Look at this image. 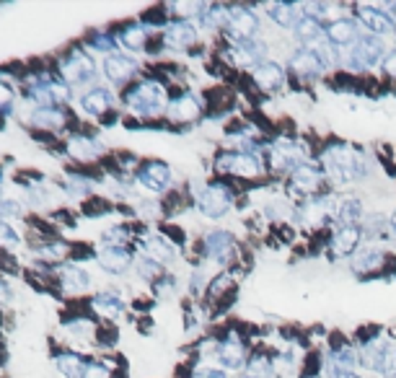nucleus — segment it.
I'll list each match as a JSON object with an SVG mask.
<instances>
[{"instance_id": "1", "label": "nucleus", "mask_w": 396, "mask_h": 378, "mask_svg": "<svg viewBox=\"0 0 396 378\" xmlns=\"http://www.w3.org/2000/svg\"><path fill=\"white\" fill-rule=\"evenodd\" d=\"M321 171L326 179L337 184L358 182L368 174V161L358 148L347 146V143H334V146L324 148Z\"/></svg>"}, {"instance_id": "2", "label": "nucleus", "mask_w": 396, "mask_h": 378, "mask_svg": "<svg viewBox=\"0 0 396 378\" xmlns=\"http://www.w3.org/2000/svg\"><path fill=\"white\" fill-rule=\"evenodd\" d=\"M125 107L138 117H158L169 107L166 88L158 80H138L125 91Z\"/></svg>"}, {"instance_id": "3", "label": "nucleus", "mask_w": 396, "mask_h": 378, "mask_svg": "<svg viewBox=\"0 0 396 378\" xmlns=\"http://www.w3.org/2000/svg\"><path fill=\"white\" fill-rule=\"evenodd\" d=\"M57 73L67 86H83V83H91L96 78V63L88 58L81 47H73L67 55L60 58Z\"/></svg>"}, {"instance_id": "4", "label": "nucleus", "mask_w": 396, "mask_h": 378, "mask_svg": "<svg viewBox=\"0 0 396 378\" xmlns=\"http://www.w3.org/2000/svg\"><path fill=\"white\" fill-rule=\"evenodd\" d=\"M383 55H386V47H383L381 37L365 34L347 50L345 65L352 68V70H370L375 63H383Z\"/></svg>"}, {"instance_id": "5", "label": "nucleus", "mask_w": 396, "mask_h": 378, "mask_svg": "<svg viewBox=\"0 0 396 378\" xmlns=\"http://www.w3.org/2000/svg\"><path fill=\"white\" fill-rule=\"evenodd\" d=\"M231 205H233V192L228 184H207L202 192L197 195V210L199 215H205L210 220H218L223 218L228 210H231Z\"/></svg>"}, {"instance_id": "6", "label": "nucleus", "mask_w": 396, "mask_h": 378, "mask_svg": "<svg viewBox=\"0 0 396 378\" xmlns=\"http://www.w3.org/2000/svg\"><path fill=\"white\" fill-rule=\"evenodd\" d=\"M215 166L223 174L231 176H241V179H254V176L262 174V163L254 153L249 151H223L218 153L215 158Z\"/></svg>"}, {"instance_id": "7", "label": "nucleus", "mask_w": 396, "mask_h": 378, "mask_svg": "<svg viewBox=\"0 0 396 378\" xmlns=\"http://www.w3.org/2000/svg\"><path fill=\"white\" fill-rule=\"evenodd\" d=\"M233 249H236L233 236L228 231H223V228L205 233V239H202V254L215 264H226L233 256Z\"/></svg>"}, {"instance_id": "8", "label": "nucleus", "mask_w": 396, "mask_h": 378, "mask_svg": "<svg viewBox=\"0 0 396 378\" xmlns=\"http://www.w3.org/2000/svg\"><path fill=\"white\" fill-rule=\"evenodd\" d=\"M355 14H358V21L368 29V34H373V37H383V34L396 31V18L391 14H386L383 8L358 6Z\"/></svg>"}, {"instance_id": "9", "label": "nucleus", "mask_w": 396, "mask_h": 378, "mask_svg": "<svg viewBox=\"0 0 396 378\" xmlns=\"http://www.w3.org/2000/svg\"><path fill=\"white\" fill-rule=\"evenodd\" d=\"M306 163V156L303 151L295 143L290 140H280L275 146L270 148V166L277 168V171H287V174H293L295 168L303 166Z\"/></svg>"}, {"instance_id": "10", "label": "nucleus", "mask_w": 396, "mask_h": 378, "mask_svg": "<svg viewBox=\"0 0 396 378\" xmlns=\"http://www.w3.org/2000/svg\"><path fill=\"white\" fill-rule=\"evenodd\" d=\"M324 171L321 166H316V163H303V166H298L290 174V189H293L295 195H306V197H314L319 189H321L324 184Z\"/></svg>"}, {"instance_id": "11", "label": "nucleus", "mask_w": 396, "mask_h": 378, "mask_svg": "<svg viewBox=\"0 0 396 378\" xmlns=\"http://www.w3.org/2000/svg\"><path fill=\"white\" fill-rule=\"evenodd\" d=\"M138 182L150 192H166L171 187V168L163 161H145L138 168Z\"/></svg>"}, {"instance_id": "12", "label": "nucleus", "mask_w": 396, "mask_h": 378, "mask_svg": "<svg viewBox=\"0 0 396 378\" xmlns=\"http://www.w3.org/2000/svg\"><path fill=\"white\" fill-rule=\"evenodd\" d=\"M231 16H228V29L231 34L238 39H254V34L259 31V18L254 16V11L246 6H228Z\"/></svg>"}, {"instance_id": "13", "label": "nucleus", "mask_w": 396, "mask_h": 378, "mask_svg": "<svg viewBox=\"0 0 396 378\" xmlns=\"http://www.w3.org/2000/svg\"><path fill=\"white\" fill-rule=\"evenodd\" d=\"M96 262L109 275H125L130 264L135 262V256L127 247H104L96 252Z\"/></svg>"}, {"instance_id": "14", "label": "nucleus", "mask_w": 396, "mask_h": 378, "mask_svg": "<svg viewBox=\"0 0 396 378\" xmlns=\"http://www.w3.org/2000/svg\"><path fill=\"white\" fill-rule=\"evenodd\" d=\"M163 42L171 50H189L197 42V29L184 18H174L171 23H166L163 29Z\"/></svg>"}, {"instance_id": "15", "label": "nucleus", "mask_w": 396, "mask_h": 378, "mask_svg": "<svg viewBox=\"0 0 396 378\" xmlns=\"http://www.w3.org/2000/svg\"><path fill=\"white\" fill-rule=\"evenodd\" d=\"M326 39H329V44H334V47H347V50H350L352 44L360 39L358 21H355V18H347V16H339V18H334V21L326 26Z\"/></svg>"}, {"instance_id": "16", "label": "nucleus", "mask_w": 396, "mask_h": 378, "mask_svg": "<svg viewBox=\"0 0 396 378\" xmlns=\"http://www.w3.org/2000/svg\"><path fill=\"white\" fill-rule=\"evenodd\" d=\"M138 70H140V63H135L130 55L114 52V55H109V58L104 60V75H106L111 83H127Z\"/></svg>"}, {"instance_id": "17", "label": "nucleus", "mask_w": 396, "mask_h": 378, "mask_svg": "<svg viewBox=\"0 0 396 378\" xmlns=\"http://www.w3.org/2000/svg\"><path fill=\"white\" fill-rule=\"evenodd\" d=\"M391 352V345L383 337H373V340H368L360 350V363L365 365L368 371H375V373H383V365H386V357Z\"/></svg>"}, {"instance_id": "18", "label": "nucleus", "mask_w": 396, "mask_h": 378, "mask_svg": "<svg viewBox=\"0 0 396 378\" xmlns=\"http://www.w3.org/2000/svg\"><path fill=\"white\" fill-rule=\"evenodd\" d=\"M324 68L326 65L321 63V58H319L314 50H308V47H303V50L290 55V70L298 73L301 78H319V75L324 73Z\"/></svg>"}, {"instance_id": "19", "label": "nucleus", "mask_w": 396, "mask_h": 378, "mask_svg": "<svg viewBox=\"0 0 396 378\" xmlns=\"http://www.w3.org/2000/svg\"><path fill=\"white\" fill-rule=\"evenodd\" d=\"M111 107H114V96L104 86H94L81 96V109L91 117H104L106 112H111Z\"/></svg>"}, {"instance_id": "20", "label": "nucleus", "mask_w": 396, "mask_h": 378, "mask_svg": "<svg viewBox=\"0 0 396 378\" xmlns=\"http://www.w3.org/2000/svg\"><path fill=\"white\" fill-rule=\"evenodd\" d=\"M254 83L262 91H277L285 86V70L275 60H264L262 65L254 68Z\"/></svg>"}, {"instance_id": "21", "label": "nucleus", "mask_w": 396, "mask_h": 378, "mask_svg": "<svg viewBox=\"0 0 396 378\" xmlns=\"http://www.w3.org/2000/svg\"><path fill=\"white\" fill-rule=\"evenodd\" d=\"M67 122V112L57 104H50V107H34L31 112V124L34 127H42V130H60L65 127Z\"/></svg>"}, {"instance_id": "22", "label": "nucleus", "mask_w": 396, "mask_h": 378, "mask_svg": "<svg viewBox=\"0 0 396 378\" xmlns=\"http://www.w3.org/2000/svg\"><path fill=\"white\" fill-rule=\"evenodd\" d=\"M169 114L174 122H194L202 114V104L194 94H182L169 104Z\"/></svg>"}, {"instance_id": "23", "label": "nucleus", "mask_w": 396, "mask_h": 378, "mask_svg": "<svg viewBox=\"0 0 396 378\" xmlns=\"http://www.w3.org/2000/svg\"><path fill=\"white\" fill-rule=\"evenodd\" d=\"M267 55V44L259 39H238L233 47V58L241 65H262Z\"/></svg>"}, {"instance_id": "24", "label": "nucleus", "mask_w": 396, "mask_h": 378, "mask_svg": "<svg viewBox=\"0 0 396 378\" xmlns=\"http://www.w3.org/2000/svg\"><path fill=\"white\" fill-rule=\"evenodd\" d=\"M143 249H145V256L155 259L158 264L176 259V247L171 244L169 239H166V236H161V233H155V236H148V239L143 241Z\"/></svg>"}, {"instance_id": "25", "label": "nucleus", "mask_w": 396, "mask_h": 378, "mask_svg": "<svg viewBox=\"0 0 396 378\" xmlns=\"http://www.w3.org/2000/svg\"><path fill=\"white\" fill-rule=\"evenodd\" d=\"M67 153L78 161H94L101 156V143L88 135H73L67 140Z\"/></svg>"}, {"instance_id": "26", "label": "nucleus", "mask_w": 396, "mask_h": 378, "mask_svg": "<svg viewBox=\"0 0 396 378\" xmlns=\"http://www.w3.org/2000/svg\"><path fill=\"white\" fill-rule=\"evenodd\" d=\"M91 308H94L99 316H106V319H117L119 313L125 311V303H122V298H119L117 293H96L94 298H91Z\"/></svg>"}, {"instance_id": "27", "label": "nucleus", "mask_w": 396, "mask_h": 378, "mask_svg": "<svg viewBox=\"0 0 396 378\" xmlns=\"http://www.w3.org/2000/svg\"><path fill=\"white\" fill-rule=\"evenodd\" d=\"M360 239H363V231L358 226H342L334 233V241H331V249L337 256H347L358 249Z\"/></svg>"}, {"instance_id": "28", "label": "nucleus", "mask_w": 396, "mask_h": 378, "mask_svg": "<svg viewBox=\"0 0 396 378\" xmlns=\"http://www.w3.org/2000/svg\"><path fill=\"white\" fill-rule=\"evenodd\" d=\"M218 360L223 368H231V371H236V368H241L243 363H246V350H243L241 342L236 340H226L218 345Z\"/></svg>"}, {"instance_id": "29", "label": "nucleus", "mask_w": 396, "mask_h": 378, "mask_svg": "<svg viewBox=\"0 0 396 378\" xmlns=\"http://www.w3.org/2000/svg\"><path fill=\"white\" fill-rule=\"evenodd\" d=\"M267 16L277 26H285V29H295V23L301 21V11L293 3H270L267 6Z\"/></svg>"}, {"instance_id": "30", "label": "nucleus", "mask_w": 396, "mask_h": 378, "mask_svg": "<svg viewBox=\"0 0 396 378\" xmlns=\"http://www.w3.org/2000/svg\"><path fill=\"white\" fill-rule=\"evenodd\" d=\"M293 31L303 44H316L321 42V39H326V26H321V21L311 18V16H301V21L295 23Z\"/></svg>"}, {"instance_id": "31", "label": "nucleus", "mask_w": 396, "mask_h": 378, "mask_svg": "<svg viewBox=\"0 0 396 378\" xmlns=\"http://www.w3.org/2000/svg\"><path fill=\"white\" fill-rule=\"evenodd\" d=\"M386 262V254H383L378 247H368V249H360L358 254L352 256V269L355 272H375V269H381V264Z\"/></svg>"}, {"instance_id": "32", "label": "nucleus", "mask_w": 396, "mask_h": 378, "mask_svg": "<svg viewBox=\"0 0 396 378\" xmlns=\"http://www.w3.org/2000/svg\"><path fill=\"white\" fill-rule=\"evenodd\" d=\"M117 42L125 47V50H130V52H140L143 47H145V42H148V31H145V23H127L125 29L119 31V37H117Z\"/></svg>"}, {"instance_id": "33", "label": "nucleus", "mask_w": 396, "mask_h": 378, "mask_svg": "<svg viewBox=\"0 0 396 378\" xmlns=\"http://www.w3.org/2000/svg\"><path fill=\"white\" fill-rule=\"evenodd\" d=\"M363 215H365V210H363V202L358 197H342L337 202V218L342 226H358Z\"/></svg>"}, {"instance_id": "34", "label": "nucleus", "mask_w": 396, "mask_h": 378, "mask_svg": "<svg viewBox=\"0 0 396 378\" xmlns=\"http://www.w3.org/2000/svg\"><path fill=\"white\" fill-rule=\"evenodd\" d=\"M60 283L67 293H83L88 291L91 285V275H88L83 267H62V275H60Z\"/></svg>"}, {"instance_id": "35", "label": "nucleus", "mask_w": 396, "mask_h": 378, "mask_svg": "<svg viewBox=\"0 0 396 378\" xmlns=\"http://www.w3.org/2000/svg\"><path fill=\"white\" fill-rule=\"evenodd\" d=\"M55 368L65 378H81L86 363H83V357L78 352H57L55 355Z\"/></svg>"}, {"instance_id": "36", "label": "nucleus", "mask_w": 396, "mask_h": 378, "mask_svg": "<svg viewBox=\"0 0 396 378\" xmlns=\"http://www.w3.org/2000/svg\"><path fill=\"white\" fill-rule=\"evenodd\" d=\"M358 363H360V355L352 347L334 350V352H331V357H329V365H331V373H334V376L352 373V368H355Z\"/></svg>"}, {"instance_id": "37", "label": "nucleus", "mask_w": 396, "mask_h": 378, "mask_svg": "<svg viewBox=\"0 0 396 378\" xmlns=\"http://www.w3.org/2000/svg\"><path fill=\"white\" fill-rule=\"evenodd\" d=\"M241 378H275L272 360L267 355H254L251 360H246V368H243Z\"/></svg>"}, {"instance_id": "38", "label": "nucleus", "mask_w": 396, "mask_h": 378, "mask_svg": "<svg viewBox=\"0 0 396 378\" xmlns=\"http://www.w3.org/2000/svg\"><path fill=\"white\" fill-rule=\"evenodd\" d=\"M298 215H301V220L306 226H316V223H321L326 218V202L324 200H306L301 205Z\"/></svg>"}, {"instance_id": "39", "label": "nucleus", "mask_w": 396, "mask_h": 378, "mask_svg": "<svg viewBox=\"0 0 396 378\" xmlns=\"http://www.w3.org/2000/svg\"><path fill=\"white\" fill-rule=\"evenodd\" d=\"M67 244H62V241H47V244H39L37 247V256L39 259H44V262H62L67 256Z\"/></svg>"}, {"instance_id": "40", "label": "nucleus", "mask_w": 396, "mask_h": 378, "mask_svg": "<svg viewBox=\"0 0 396 378\" xmlns=\"http://www.w3.org/2000/svg\"><path fill=\"white\" fill-rule=\"evenodd\" d=\"M117 37H111L109 31H94L91 37H88V47L96 52H104L106 58L109 55H114V50H117Z\"/></svg>"}, {"instance_id": "41", "label": "nucleus", "mask_w": 396, "mask_h": 378, "mask_svg": "<svg viewBox=\"0 0 396 378\" xmlns=\"http://www.w3.org/2000/svg\"><path fill=\"white\" fill-rule=\"evenodd\" d=\"M65 192L70 197H78V200H83L86 195H91L94 192V182L88 179V176L83 174H70L65 182Z\"/></svg>"}, {"instance_id": "42", "label": "nucleus", "mask_w": 396, "mask_h": 378, "mask_svg": "<svg viewBox=\"0 0 396 378\" xmlns=\"http://www.w3.org/2000/svg\"><path fill=\"white\" fill-rule=\"evenodd\" d=\"M135 267H138L140 280H148V283H155V280L163 277V267L155 259H150V256H140L138 262H135Z\"/></svg>"}, {"instance_id": "43", "label": "nucleus", "mask_w": 396, "mask_h": 378, "mask_svg": "<svg viewBox=\"0 0 396 378\" xmlns=\"http://www.w3.org/2000/svg\"><path fill=\"white\" fill-rule=\"evenodd\" d=\"M65 332L70 337H88L91 332H94V324L88 319H73L65 324Z\"/></svg>"}, {"instance_id": "44", "label": "nucleus", "mask_w": 396, "mask_h": 378, "mask_svg": "<svg viewBox=\"0 0 396 378\" xmlns=\"http://www.w3.org/2000/svg\"><path fill=\"white\" fill-rule=\"evenodd\" d=\"M21 202L18 200H0V220L6 223L8 218H18L21 215Z\"/></svg>"}, {"instance_id": "45", "label": "nucleus", "mask_w": 396, "mask_h": 378, "mask_svg": "<svg viewBox=\"0 0 396 378\" xmlns=\"http://www.w3.org/2000/svg\"><path fill=\"white\" fill-rule=\"evenodd\" d=\"M81 378H111V371L101 363H86Z\"/></svg>"}, {"instance_id": "46", "label": "nucleus", "mask_w": 396, "mask_h": 378, "mask_svg": "<svg viewBox=\"0 0 396 378\" xmlns=\"http://www.w3.org/2000/svg\"><path fill=\"white\" fill-rule=\"evenodd\" d=\"M155 291H158V296H163V298H169L171 293L176 291V277L163 275L161 280H155Z\"/></svg>"}, {"instance_id": "47", "label": "nucleus", "mask_w": 396, "mask_h": 378, "mask_svg": "<svg viewBox=\"0 0 396 378\" xmlns=\"http://www.w3.org/2000/svg\"><path fill=\"white\" fill-rule=\"evenodd\" d=\"M383 73L389 75V78H396V47L394 50H389L386 55H383Z\"/></svg>"}, {"instance_id": "48", "label": "nucleus", "mask_w": 396, "mask_h": 378, "mask_svg": "<svg viewBox=\"0 0 396 378\" xmlns=\"http://www.w3.org/2000/svg\"><path fill=\"white\" fill-rule=\"evenodd\" d=\"M383 376L396 378V347H391L389 357H386V365H383Z\"/></svg>"}, {"instance_id": "49", "label": "nucleus", "mask_w": 396, "mask_h": 378, "mask_svg": "<svg viewBox=\"0 0 396 378\" xmlns=\"http://www.w3.org/2000/svg\"><path fill=\"white\" fill-rule=\"evenodd\" d=\"M194 378H226V373L218 371V368H197Z\"/></svg>"}, {"instance_id": "50", "label": "nucleus", "mask_w": 396, "mask_h": 378, "mask_svg": "<svg viewBox=\"0 0 396 378\" xmlns=\"http://www.w3.org/2000/svg\"><path fill=\"white\" fill-rule=\"evenodd\" d=\"M389 226H391V231H396V210L391 212V220H389Z\"/></svg>"}, {"instance_id": "51", "label": "nucleus", "mask_w": 396, "mask_h": 378, "mask_svg": "<svg viewBox=\"0 0 396 378\" xmlns=\"http://www.w3.org/2000/svg\"><path fill=\"white\" fill-rule=\"evenodd\" d=\"M334 378H360L358 373H342V376H334Z\"/></svg>"}]
</instances>
